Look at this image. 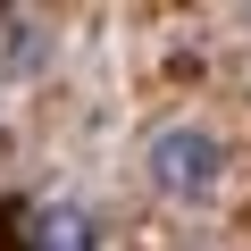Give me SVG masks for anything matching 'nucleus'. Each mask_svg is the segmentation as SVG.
<instances>
[{"label":"nucleus","mask_w":251,"mask_h":251,"mask_svg":"<svg viewBox=\"0 0 251 251\" xmlns=\"http://www.w3.org/2000/svg\"><path fill=\"white\" fill-rule=\"evenodd\" d=\"M226 143L209 134L201 117H168V126H151V143H143V184L159 193V201H176V209H218L226 201Z\"/></svg>","instance_id":"obj_1"},{"label":"nucleus","mask_w":251,"mask_h":251,"mask_svg":"<svg viewBox=\"0 0 251 251\" xmlns=\"http://www.w3.org/2000/svg\"><path fill=\"white\" fill-rule=\"evenodd\" d=\"M50 59H59V25H50L42 9H0V75L25 84V75H42Z\"/></svg>","instance_id":"obj_2"},{"label":"nucleus","mask_w":251,"mask_h":251,"mask_svg":"<svg viewBox=\"0 0 251 251\" xmlns=\"http://www.w3.org/2000/svg\"><path fill=\"white\" fill-rule=\"evenodd\" d=\"M25 251H100V226H92V209L84 201H34L25 209Z\"/></svg>","instance_id":"obj_3"},{"label":"nucleus","mask_w":251,"mask_h":251,"mask_svg":"<svg viewBox=\"0 0 251 251\" xmlns=\"http://www.w3.org/2000/svg\"><path fill=\"white\" fill-rule=\"evenodd\" d=\"M243 25H251V9H243Z\"/></svg>","instance_id":"obj_4"}]
</instances>
